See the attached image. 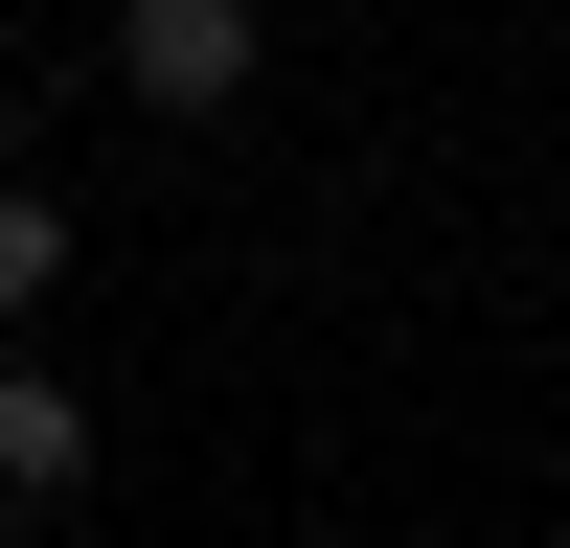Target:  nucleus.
Wrapping results in <instances>:
<instances>
[{"label": "nucleus", "mask_w": 570, "mask_h": 548, "mask_svg": "<svg viewBox=\"0 0 570 548\" xmlns=\"http://www.w3.org/2000/svg\"><path fill=\"white\" fill-rule=\"evenodd\" d=\"M46 297H69V206H46V183H0V343H23Z\"/></svg>", "instance_id": "7ed1b4c3"}, {"label": "nucleus", "mask_w": 570, "mask_h": 548, "mask_svg": "<svg viewBox=\"0 0 570 548\" xmlns=\"http://www.w3.org/2000/svg\"><path fill=\"white\" fill-rule=\"evenodd\" d=\"M115 91L137 115H228L252 91V0H115Z\"/></svg>", "instance_id": "f257e3e1"}, {"label": "nucleus", "mask_w": 570, "mask_h": 548, "mask_svg": "<svg viewBox=\"0 0 570 548\" xmlns=\"http://www.w3.org/2000/svg\"><path fill=\"white\" fill-rule=\"evenodd\" d=\"M91 480V411H69V365H0V502H69Z\"/></svg>", "instance_id": "f03ea898"}]
</instances>
